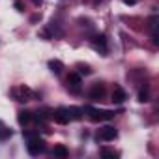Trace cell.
Returning <instances> with one entry per match:
<instances>
[{"label": "cell", "instance_id": "6da1fadb", "mask_svg": "<svg viewBox=\"0 0 159 159\" xmlns=\"http://www.w3.org/2000/svg\"><path fill=\"white\" fill-rule=\"evenodd\" d=\"M83 112H86L92 122H101V120H112L114 118V112L112 111H99V109L90 107V105H86L83 109Z\"/></svg>", "mask_w": 159, "mask_h": 159}, {"label": "cell", "instance_id": "7a4b0ae2", "mask_svg": "<svg viewBox=\"0 0 159 159\" xmlns=\"http://www.w3.org/2000/svg\"><path fill=\"white\" fill-rule=\"evenodd\" d=\"M11 98L15 99V101H30V99H34L36 98V94L28 88V86H15V88H11Z\"/></svg>", "mask_w": 159, "mask_h": 159}, {"label": "cell", "instance_id": "3957f363", "mask_svg": "<svg viewBox=\"0 0 159 159\" xmlns=\"http://www.w3.org/2000/svg\"><path fill=\"white\" fill-rule=\"evenodd\" d=\"M26 150H28V153H30V155H39V153L47 152V146H45V140H43V139H39V135H38V137H34V139H30V140H28Z\"/></svg>", "mask_w": 159, "mask_h": 159}, {"label": "cell", "instance_id": "277c9868", "mask_svg": "<svg viewBox=\"0 0 159 159\" xmlns=\"http://www.w3.org/2000/svg\"><path fill=\"white\" fill-rule=\"evenodd\" d=\"M92 47L98 51V52H101V54H107V51H109V47H107V36L105 34H96L92 39Z\"/></svg>", "mask_w": 159, "mask_h": 159}, {"label": "cell", "instance_id": "5b68a950", "mask_svg": "<svg viewBox=\"0 0 159 159\" xmlns=\"http://www.w3.org/2000/svg\"><path fill=\"white\" fill-rule=\"evenodd\" d=\"M116 129L112 127V125H105L103 129H99V133H98V139L99 140H103V142H111V140H114L116 139Z\"/></svg>", "mask_w": 159, "mask_h": 159}, {"label": "cell", "instance_id": "8992f818", "mask_svg": "<svg viewBox=\"0 0 159 159\" xmlns=\"http://www.w3.org/2000/svg\"><path fill=\"white\" fill-rule=\"evenodd\" d=\"M51 116H52V118H54V122H56V124H60V125H66V124H69V120H71V118H69V114H67V109H62V107H60V109H56Z\"/></svg>", "mask_w": 159, "mask_h": 159}, {"label": "cell", "instance_id": "52a82bcc", "mask_svg": "<svg viewBox=\"0 0 159 159\" xmlns=\"http://www.w3.org/2000/svg\"><path fill=\"white\" fill-rule=\"evenodd\" d=\"M103 96H105V86H103V84H99V83H98V84H94V86H92V90H90V94H88V98H90L92 101H99Z\"/></svg>", "mask_w": 159, "mask_h": 159}, {"label": "cell", "instance_id": "ba28073f", "mask_svg": "<svg viewBox=\"0 0 159 159\" xmlns=\"http://www.w3.org/2000/svg\"><path fill=\"white\" fill-rule=\"evenodd\" d=\"M125 99H127V94H125V90H124L122 86H114V90H112V103L120 105V103H124Z\"/></svg>", "mask_w": 159, "mask_h": 159}, {"label": "cell", "instance_id": "9c48e42d", "mask_svg": "<svg viewBox=\"0 0 159 159\" xmlns=\"http://www.w3.org/2000/svg\"><path fill=\"white\" fill-rule=\"evenodd\" d=\"M81 83H83V77L79 75V73H69V75H67V84L73 86L77 92H79V86H81Z\"/></svg>", "mask_w": 159, "mask_h": 159}, {"label": "cell", "instance_id": "30bf717a", "mask_svg": "<svg viewBox=\"0 0 159 159\" xmlns=\"http://www.w3.org/2000/svg\"><path fill=\"white\" fill-rule=\"evenodd\" d=\"M17 120H19L21 125H28V124L32 122V112H30V111H21L19 116H17Z\"/></svg>", "mask_w": 159, "mask_h": 159}, {"label": "cell", "instance_id": "8fae6325", "mask_svg": "<svg viewBox=\"0 0 159 159\" xmlns=\"http://www.w3.org/2000/svg\"><path fill=\"white\" fill-rule=\"evenodd\" d=\"M67 114L71 120H81L83 118V109H79V107H67Z\"/></svg>", "mask_w": 159, "mask_h": 159}, {"label": "cell", "instance_id": "7c38bea8", "mask_svg": "<svg viewBox=\"0 0 159 159\" xmlns=\"http://www.w3.org/2000/svg\"><path fill=\"white\" fill-rule=\"evenodd\" d=\"M49 69H51L52 73L60 75V73H62V69H64V64H62L60 60H49Z\"/></svg>", "mask_w": 159, "mask_h": 159}, {"label": "cell", "instance_id": "4fadbf2b", "mask_svg": "<svg viewBox=\"0 0 159 159\" xmlns=\"http://www.w3.org/2000/svg\"><path fill=\"white\" fill-rule=\"evenodd\" d=\"M52 155H56V157H67L69 155V152H67V148L66 146H62V144H58V146H54V150H52Z\"/></svg>", "mask_w": 159, "mask_h": 159}, {"label": "cell", "instance_id": "5bb4252c", "mask_svg": "<svg viewBox=\"0 0 159 159\" xmlns=\"http://www.w3.org/2000/svg\"><path fill=\"white\" fill-rule=\"evenodd\" d=\"M101 155H103L105 159H114V157H118V153L112 152V150H101Z\"/></svg>", "mask_w": 159, "mask_h": 159}, {"label": "cell", "instance_id": "9a60e30c", "mask_svg": "<svg viewBox=\"0 0 159 159\" xmlns=\"http://www.w3.org/2000/svg\"><path fill=\"white\" fill-rule=\"evenodd\" d=\"M92 69L88 66H83V64H79V75H90Z\"/></svg>", "mask_w": 159, "mask_h": 159}, {"label": "cell", "instance_id": "2e32d148", "mask_svg": "<svg viewBox=\"0 0 159 159\" xmlns=\"http://www.w3.org/2000/svg\"><path fill=\"white\" fill-rule=\"evenodd\" d=\"M148 98H150V96H148V90H140V92H139V101H142V103H144V101H150Z\"/></svg>", "mask_w": 159, "mask_h": 159}, {"label": "cell", "instance_id": "e0dca14e", "mask_svg": "<svg viewBox=\"0 0 159 159\" xmlns=\"http://www.w3.org/2000/svg\"><path fill=\"white\" fill-rule=\"evenodd\" d=\"M15 8H17L19 11H23V2H21V0H15Z\"/></svg>", "mask_w": 159, "mask_h": 159}, {"label": "cell", "instance_id": "ac0fdd59", "mask_svg": "<svg viewBox=\"0 0 159 159\" xmlns=\"http://www.w3.org/2000/svg\"><path fill=\"white\" fill-rule=\"evenodd\" d=\"M124 2H125L127 6H133V4H137V0H124Z\"/></svg>", "mask_w": 159, "mask_h": 159}, {"label": "cell", "instance_id": "d6986e66", "mask_svg": "<svg viewBox=\"0 0 159 159\" xmlns=\"http://www.w3.org/2000/svg\"><path fill=\"white\" fill-rule=\"evenodd\" d=\"M32 2H34L36 6H39V4H41V0H32Z\"/></svg>", "mask_w": 159, "mask_h": 159}]
</instances>
